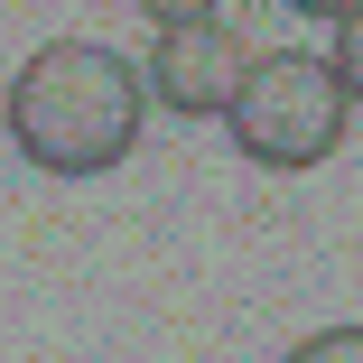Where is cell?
I'll return each instance as SVG.
<instances>
[{"mask_svg": "<svg viewBox=\"0 0 363 363\" xmlns=\"http://www.w3.org/2000/svg\"><path fill=\"white\" fill-rule=\"evenodd\" d=\"M10 140L47 177H103L140 140V65L94 38H56L10 75Z\"/></svg>", "mask_w": 363, "mask_h": 363, "instance_id": "6da1fadb", "label": "cell"}, {"mask_svg": "<svg viewBox=\"0 0 363 363\" xmlns=\"http://www.w3.org/2000/svg\"><path fill=\"white\" fill-rule=\"evenodd\" d=\"M354 103L335 84V65L308 56V47H270L242 65V84L224 103V130L242 140V159L252 168H317L335 140H345Z\"/></svg>", "mask_w": 363, "mask_h": 363, "instance_id": "7a4b0ae2", "label": "cell"}, {"mask_svg": "<svg viewBox=\"0 0 363 363\" xmlns=\"http://www.w3.org/2000/svg\"><path fill=\"white\" fill-rule=\"evenodd\" d=\"M242 38L224 28V19H205V28H168L159 47H150V75H140V94H159L177 121H205V112H224L233 103V84H242Z\"/></svg>", "mask_w": 363, "mask_h": 363, "instance_id": "3957f363", "label": "cell"}, {"mask_svg": "<svg viewBox=\"0 0 363 363\" xmlns=\"http://www.w3.org/2000/svg\"><path fill=\"white\" fill-rule=\"evenodd\" d=\"M279 363H363V326H317L308 345H289Z\"/></svg>", "mask_w": 363, "mask_h": 363, "instance_id": "277c9868", "label": "cell"}, {"mask_svg": "<svg viewBox=\"0 0 363 363\" xmlns=\"http://www.w3.org/2000/svg\"><path fill=\"white\" fill-rule=\"evenodd\" d=\"M326 65H335V84H345V103H363V10H354V19L335 28V56H326Z\"/></svg>", "mask_w": 363, "mask_h": 363, "instance_id": "5b68a950", "label": "cell"}, {"mask_svg": "<svg viewBox=\"0 0 363 363\" xmlns=\"http://www.w3.org/2000/svg\"><path fill=\"white\" fill-rule=\"evenodd\" d=\"M140 10H150V28L168 38V28H205L214 10H224V0H140Z\"/></svg>", "mask_w": 363, "mask_h": 363, "instance_id": "8992f818", "label": "cell"}, {"mask_svg": "<svg viewBox=\"0 0 363 363\" xmlns=\"http://www.w3.org/2000/svg\"><path fill=\"white\" fill-rule=\"evenodd\" d=\"M289 10H298V19H335V28H345V19L363 10V0H289Z\"/></svg>", "mask_w": 363, "mask_h": 363, "instance_id": "52a82bcc", "label": "cell"}]
</instances>
